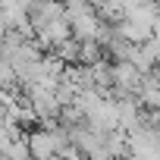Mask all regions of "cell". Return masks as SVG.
Segmentation results:
<instances>
[{
    "mask_svg": "<svg viewBox=\"0 0 160 160\" xmlns=\"http://www.w3.org/2000/svg\"><path fill=\"white\" fill-rule=\"evenodd\" d=\"M107 60V50H104V44H98V41H78V66H98V63H104Z\"/></svg>",
    "mask_w": 160,
    "mask_h": 160,
    "instance_id": "obj_2",
    "label": "cell"
},
{
    "mask_svg": "<svg viewBox=\"0 0 160 160\" xmlns=\"http://www.w3.org/2000/svg\"><path fill=\"white\" fill-rule=\"evenodd\" d=\"M7 32H10V28H7V22H3V16H0V38H3Z\"/></svg>",
    "mask_w": 160,
    "mask_h": 160,
    "instance_id": "obj_3",
    "label": "cell"
},
{
    "mask_svg": "<svg viewBox=\"0 0 160 160\" xmlns=\"http://www.w3.org/2000/svg\"><path fill=\"white\" fill-rule=\"evenodd\" d=\"M28 154H32V160H50L53 154H60L57 135L50 129H32L28 132Z\"/></svg>",
    "mask_w": 160,
    "mask_h": 160,
    "instance_id": "obj_1",
    "label": "cell"
},
{
    "mask_svg": "<svg viewBox=\"0 0 160 160\" xmlns=\"http://www.w3.org/2000/svg\"><path fill=\"white\" fill-rule=\"evenodd\" d=\"M0 160H7V157H0Z\"/></svg>",
    "mask_w": 160,
    "mask_h": 160,
    "instance_id": "obj_4",
    "label": "cell"
}]
</instances>
